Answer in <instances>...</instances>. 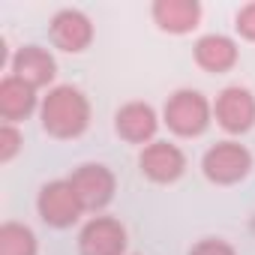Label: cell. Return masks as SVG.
<instances>
[{"instance_id": "cell-12", "label": "cell", "mask_w": 255, "mask_h": 255, "mask_svg": "<svg viewBox=\"0 0 255 255\" xmlns=\"http://www.w3.org/2000/svg\"><path fill=\"white\" fill-rule=\"evenodd\" d=\"M153 21L165 33H189L201 21V3L198 0H156L153 3Z\"/></svg>"}, {"instance_id": "cell-3", "label": "cell", "mask_w": 255, "mask_h": 255, "mask_svg": "<svg viewBox=\"0 0 255 255\" xmlns=\"http://www.w3.org/2000/svg\"><path fill=\"white\" fill-rule=\"evenodd\" d=\"M201 168H204V177L210 183H219V186H231L237 180H243L252 168V153L237 144V141H219L213 144L204 159H201Z\"/></svg>"}, {"instance_id": "cell-18", "label": "cell", "mask_w": 255, "mask_h": 255, "mask_svg": "<svg viewBox=\"0 0 255 255\" xmlns=\"http://www.w3.org/2000/svg\"><path fill=\"white\" fill-rule=\"evenodd\" d=\"M189 255H237L234 252V246L231 243H225V240H198L192 249H189Z\"/></svg>"}, {"instance_id": "cell-5", "label": "cell", "mask_w": 255, "mask_h": 255, "mask_svg": "<svg viewBox=\"0 0 255 255\" xmlns=\"http://www.w3.org/2000/svg\"><path fill=\"white\" fill-rule=\"evenodd\" d=\"M66 180L75 189V195H78V201H81L84 210H102L114 198V189H117L114 174L105 165H99V162L78 165Z\"/></svg>"}, {"instance_id": "cell-14", "label": "cell", "mask_w": 255, "mask_h": 255, "mask_svg": "<svg viewBox=\"0 0 255 255\" xmlns=\"http://www.w3.org/2000/svg\"><path fill=\"white\" fill-rule=\"evenodd\" d=\"M195 63L204 72H228L237 63V45L222 33H207L195 42Z\"/></svg>"}, {"instance_id": "cell-1", "label": "cell", "mask_w": 255, "mask_h": 255, "mask_svg": "<svg viewBox=\"0 0 255 255\" xmlns=\"http://www.w3.org/2000/svg\"><path fill=\"white\" fill-rule=\"evenodd\" d=\"M39 117H42V129L51 138H78L90 123V102L78 87L60 84L51 87L48 96L42 99Z\"/></svg>"}, {"instance_id": "cell-8", "label": "cell", "mask_w": 255, "mask_h": 255, "mask_svg": "<svg viewBox=\"0 0 255 255\" xmlns=\"http://www.w3.org/2000/svg\"><path fill=\"white\" fill-rule=\"evenodd\" d=\"M138 165H141V174L150 177L153 183H174L186 168V156L177 144L150 141V144H144V150L138 156Z\"/></svg>"}, {"instance_id": "cell-9", "label": "cell", "mask_w": 255, "mask_h": 255, "mask_svg": "<svg viewBox=\"0 0 255 255\" xmlns=\"http://www.w3.org/2000/svg\"><path fill=\"white\" fill-rule=\"evenodd\" d=\"M51 42L60 51H69V54L84 51L93 42V24H90V18L84 12H78V9H60L51 18Z\"/></svg>"}, {"instance_id": "cell-6", "label": "cell", "mask_w": 255, "mask_h": 255, "mask_svg": "<svg viewBox=\"0 0 255 255\" xmlns=\"http://www.w3.org/2000/svg\"><path fill=\"white\" fill-rule=\"evenodd\" d=\"M213 114L225 132H249L255 126V96L246 87H225L213 102Z\"/></svg>"}, {"instance_id": "cell-10", "label": "cell", "mask_w": 255, "mask_h": 255, "mask_svg": "<svg viewBox=\"0 0 255 255\" xmlns=\"http://www.w3.org/2000/svg\"><path fill=\"white\" fill-rule=\"evenodd\" d=\"M156 111L147 105V102H126L117 117H114V129L123 141H129V144H144L156 135Z\"/></svg>"}, {"instance_id": "cell-2", "label": "cell", "mask_w": 255, "mask_h": 255, "mask_svg": "<svg viewBox=\"0 0 255 255\" xmlns=\"http://www.w3.org/2000/svg\"><path fill=\"white\" fill-rule=\"evenodd\" d=\"M210 114H213V105L198 90H177V93L168 96V102L162 108L165 126L174 135H180V138L201 135L210 126Z\"/></svg>"}, {"instance_id": "cell-16", "label": "cell", "mask_w": 255, "mask_h": 255, "mask_svg": "<svg viewBox=\"0 0 255 255\" xmlns=\"http://www.w3.org/2000/svg\"><path fill=\"white\" fill-rule=\"evenodd\" d=\"M21 144H24V138L15 129V123H3V126H0V162H9L21 150Z\"/></svg>"}, {"instance_id": "cell-7", "label": "cell", "mask_w": 255, "mask_h": 255, "mask_svg": "<svg viewBox=\"0 0 255 255\" xmlns=\"http://www.w3.org/2000/svg\"><path fill=\"white\" fill-rule=\"evenodd\" d=\"M81 255H123L126 252V228L111 216L90 219L78 234Z\"/></svg>"}, {"instance_id": "cell-17", "label": "cell", "mask_w": 255, "mask_h": 255, "mask_svg": "<svg viewBox=\"0 0 255 255\" xmlns=\"http://www.w3.org/2000/svg\"><path fill=\"white\" fill-rule=\"evenodd\" d=\"M237 24V33L243 36V39H249V42H255V3H246V6H240V12H237V18H234Z\"/></svg>"}, {"instance_id": "cell-15", "label": "cell", "mask_w": 255, "mask_h": 255, "mask_svg": "<svg viewBox=\"0 0 255 255\" xmlns=\"http://www.w3.org/2000/svg\"><path fill=\"white\" fill-rule=\"evenodd\" d=\"M0 255H36V237L21 222L0 225Z\"/></svg>"}, {"instance_id": "cell-13", "label": "cell", "mask_w": 255, "mask_h": 255, "mask_svg": "<svg viewBox=\"0 0 255 255\" xmlns=\"http://www.w3.org/2000/svg\"><path fill=\"white\" fill-rule=\"evenodd\" d=\"M33 108H36V87H30L15 75H6L0 81V117H3V123H18L30 117Z\"/></svg>"}, {"instance_id": "cell-4", "label": "cell", "mask_w": 255, "mask_h": 255, "mask_svg": "<svg viewBox=\"0 0 255 255\" xmlns=\"http://www.w3.org/2000/svg\"><path fill=\"white\" fill-rule=\"evenodd\" d=\"M36 210H39L42 222L51 225V228H69L84 213L75 189L69 186V180H51V183H45L39 189Z\"/></svg>"}, {"instance_id": "cell-11", "label": "cell", "mask_w": 255, "mask_h": 255, "mask_svg": "<svg viewBox=\"0 0 255 255\" xmlns=\"http://www.w3.org/2000/svg\"><path fill=\"white\" fill-rule=\"evenodd\" d=\"M12 75L21 78V81H27L30 87H45V84L54 81L57 63H54V57H51L48 48H42V45H24L12 57Z\"/></svg>"}]
</instances>
